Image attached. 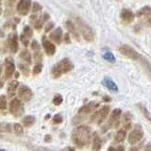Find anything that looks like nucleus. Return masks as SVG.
<instances>
[{"label":"nucleus","mask_w":151,"mask_h":151,"mask_svg":"<svg viewBox=\"0 0 151 151\" xmlns=\"http://www.w3.org/2000/svg\"><path fill=\"white\" fill-rule=\"evenodd\" d=\"M92 139V132L87 126H79L75 129L72 133V140L78 147L87 146Z\"/></svg>","instance_id":"obj_1"},{"label":"nucleus","mask_w":151,"mask_h":151,"mask_svg":"<svg viewBox=\"0 0 151 151\" xmlns=\"http://www.w3.org/2000/svg\"><path fill=\"white\" fill-rule=\"evenodd\" d=\"M73 68H74L73 63L68 59H63L52 67L51 75L54 78H58L63 74H66L70 72V71H72Z\"/></svg>","instance_id":"obj_2"},{"label":"nucleus","mask_w":151,"mask_h":151,"mask_svg":"<svg viewBox=\"0 0 151 151\" xmlns=\"http://www.w3.org/2000/svg\"><path fill=\"white\" fill-rule=\"evenodd\" d=\"M77 26L78 30L80 32V34L83 37V39L87 42L94 41V33L93 28L87 25L84 21H82L80 18H77Z\"/></svg>","instance_id":"obj_3"},{"label":"nucleus","mask_w":151,"mask_h":151,"mask_svg":"<svg viewBox=\"0 0 151 151\" xmlns=\"http://www.w3.org/2000/svg\"><path fill=\"white\" fill-rule=\"evenodd\" d=\"M109 113H110V106H103L100 110L93 112V114L91 117V122L94 124L100 125L106 120Z\"/></svg>","instance_id":"obj_4"},{"label":"nucleus","mask_w":151,"mask_h":151,"mask_svg":"<svg viewBox=\"0 0 151 151\" xmlns=\"http://www.w3.org/2000/svg\"><path fill=\"white\" fill-rule=\"evenodd\" d=\"M122 115V111L120 109H115L113 110L112 112L111 113V116H110V119L107 122V124L103 127V132H106L107 130H109L111 127H117L118 124H119V120H120V117Z\"/></svg>","instance_id":"obj_5"},{"label":"nucleus","mask_w":151,"mask_h":151,"mask_svg":"<svg viewBox=\"0 0 151 151\" xmlns=\"http://www.w3.org/2000/svg\"><path fill=\"white\" fill-rule=\"evenodd\" d=\"M144 137V132L142 129L141 126H135V127L130 131V133L129 135V143L130 145H136L143 139Z\"/></svg>","instance_id":"obj_6"},{"label":"nucleus","mask_w":151,"mask_h":151,"mask_svg":"<svg viewBox=\"0 0 151 151\" xmlns=\"http://www.w3.org/2000/svg\"><path fill=\"white\" fill-rule=\"evenodd\" d=\"M9 111L12 115L14 116H20L22 114V112L24 111V108H23V105H22V102L19 98H13L12 100L9 103Z\"/></svg>","instance_id":"obj_7"},{"label":"nucleus","mask_w":151,"mask_h":151,"mask_svg":"<svg viewBox=\"0 0 151 151\" xmlns=\"http://www.w3.org/2000/svg\"><path fill=\"white\" fill-rule=\"evenodd\" d=\"M119 52L122 55L127 57V58H129L130 60H138V58H139V54L137 53V51L132 48V47L127 45H121L119 47Z\"/></svg>","instance_id":"obj_8"},{"label":"nucleus","mask_w":151,"mask_h":151,"mask_svg":"<svg viewBox=\"0 0 151 151\" xmlns=\"http://www.w3.org/2000/svg\"><path fill=\"white\" fill-rule=\"evenodd\" d=\"M31 5L32 3L29 0H20L16 5V11L20 15L26 16L30 11Z\"/></svg>","instance_id":"obj_9"},{"label":"nucleus","mask_w":151,"mask_h":151,"mask_svg":"<svg viewBox=\"0 0 151 151\" xmlns=\"http://www.w3.org/2000/svg\"><path fill=\"white\" fill-rule=\"evenodd\" d=\"M14 73H15V64L13 59L8 57L5 59V76L7 78H11Z\"/></svg>","instance_id":"obj_10"},{"label":"nucleus","mask_w":151,"mask_h":151,"mask_svg":"<svg viewBox=\"0 0 151 151\" xmlns=\"http://www.w3.org/2000/svg\"><path fill=\"white\" fill-rule=\"evenodd\" d=\"M18 96L23 101H29L32 98V91L26 85H23L18 90Z\"/></svg>","instance_id":"obj_11"},{"label":"nucleus","mask_w":151,"mask_h":151,"mask_svg":"<svg viewBox=\"0 0 151 151\" xmlns=\"http://www.w3.org/2000/svg\"><path fill=\"white\" fill-rule=\"evenodd\" d=\"M42 46H44V49L45 51V53L48 56H52L55 54L56 52V45L52 42L50 40H48L45 36L42 37Z\"/></svg>","instance_id":"obj_12"},{"label":"nucleus","mask_w":151,"mask_h":151,"mask_svg":"<svg viewBox=\"0 0 151 151\" xmlns=\"http://www.w3.org/2000/svg\"><path fill=\"white\" fill-rule=\"evenodd\" d=\"M9 41V50H11L12 53H16L19 48V41H18V36L16 33H12V34L9 35L8 38Z\"/></svg>","instance_id":"obj_13"},{"label":"nucleus","mask_w":151,"mask_h":151,"mask_svg":"<svg viewBox=\"0 0 151 151\" xmlns=\"http://www.w3.org/2000/svg\"><path fill=\"white\" fill-rule=\"evenodd\" d=\"M98 106H99V104L97 102H90L80 108L78 111V113L79 114H82V115L89 114V113H92L93 111H94V110L97 109Z\"/></svg>","instance_id":"obj_14"},{"label":"nucleus","mask_w":151,"mask_h":151,"mask_svg":"<svg viewBox=\"0 0 151 151\" xmlns=\"http://www.w3.org/2000/svg\"><path fill=\"white\" fill-rule=\"evenodd\" d=\"M49 38L51 41H53L55 44L60 45L63 41V29L60 27H57L50 33Z\"/></svg>","instance_id":"obj_15"},{"label":"nucleus","mask_w":151,"mask_h":151,"mask_svg":"<svg viewBox=\"0 0 151 151\" xmlns=\"http://www.w3.org/2000/svg\"><path fill=\"white\" fill-rule=\"evenodd\" d=\"M121 19L125 23H132L135 19V14L130 9H123L121 12Z\"/></svg>","instance_id":"obj_16"},{"label":"nucleus","mask_w":151,"mask_h":151,"mask_svg":"<svg viewBox=\"0 0 151 151\" xmlns=\"http://www.w3.org/2000/svg\"><path fill=\"white\" fill-rule=\"evenodd\" d=\"M65 27H66V28H67V30H68V32L70 33V34L72 35L77 41H79V33H78V28L76 27V26L74 25V23L69 21V20L66 21L65 22Z\"/></svg>","instance_id":"obj_17"},{"label":"nucleus","mask_w":151,"mask_h":151,"mask_svg":"<svg viewBox=\"0 0 151 151\" xmlns=\"http://www.w3.org/2000/svg\"><path fill=\"white\" fill-rule=\"evenodd\" d=\"M102 84L105 86L108 90H110V91L111 92H118V86L116 85V83L113 81L112 79L111 78H105L103 79V81H102Z\"/></svg>","instance_id":"obj_18"},{"label":"nucleus","mask_w":151,"mask_h":151,"mask_svg":"<svg viewBox=\"0 0 151 151\" xmlns=\"http://www.w3.org/2000/svg\"><path fill=\"white\" fill-rule=\"evenodd\" d=\"M19 86V82L16 81V80H12V81H11L9 84H8V94L9 96H13L14 94H15V91L17 90Z\"/></svg>","instance_id":"obj_19"},{"label":"nucleus","mask_w":151,"mask_h":151,"mask_svg":"<svg viewBox=\"0 0 151 151\" xmlns=\"http://www.w3.org/2000/svg\"><path fill=\"white\" fill-rule=\"evenodd\" d=\"M30 20L32 21L33 25H34V27L38 30H40L42 25H44V20H42V18L39 17L38 15H32L30 17Z\"/></svg>","instance_id":"obj_20"},{"label":"nucleus","mask_w":151,"mask_h":151,"mask_svg":"<svg viewBox=\"0 0 151 151\" xmlns=\"http://www.w3.org/2000/svg\"><path fill=\"white\" fill-rule=\"evenodd\" d=\"M101 146H102V141H101V139L99 138L97 135H96V136L93 137V145H92L93 151H99V150L101 149Z\"/></svg>","instance_id":"obj_21"},{"label":"nucleus","mask_w":151,"mask_h":151,"mask_svg":"<svg viewBox=\"0 0 151 151\" xmlns=\"http://www.w3.org/2000/svg\"><path fill=\"white\" fill-rule=\"evenodd\" d=\"M19 57H20V58L24 61H26L27 64H31V63H32V60H31V54H30V52L28 51V50H27V49L23 50L20 53V55H19Z\"/></svg>","instance_id":"obj_22"},{"label":"nucleus","mask_w":151,"mask_h":151,"mask_svg":"<svg viewBox=\"0 0 151 151\" xmlns=\"http://www.w3.org/2000/svg\"><path fill=\"white\" fill-rule=\"evenodd\" d=\"M23 126L26 127H29L35 123V117L32 115H27L22 119Z\"/></svg>","instance_id":"obj_23"},{"label":"nucleus","mask_w":151,"mask_h":151,"mask_svg":"<svg viewBox=\"0 0 151 151\" xmlns=\"http://www.w3.org/2000/svg\"><path fill=\"white\" fill-rule=\"evenodd\" d=\"M126 136H127V131L125 129L118 130L116 135H115L114 142L117 144H120V143H122V142H124V140L126 139Z\"/></svg>","instance_id":"obj_24"},{"label":"nucleus","mask_w":151,"mask_h":151,"mask_svg":"<svg viewBox=\"0 0 151 151\" xmlns=\"http://www.w3.org/2000/svg\"><path fill=\"white\" fill-rule=\"evenodd\" d=\"M18 67H19V69H20V71H21L24 76H26V77H28V76H29L30 69L28 68V66L27 64L20 63H18Z\"/></svg>","instance_id":"obj_25"},{"label":"nucleus","mask_w":151,"mask_h":151,"mask_svg":"<svg viewBox=\"0 0 151 151\" xmlns=\"http://www.w3.org/2000/svg\"><path fill=\"white\" fill-rule=\"evenodd\" d=\"M103 59L109 61V63H114L115 61V57L113 56V54L111 53V51H106L103 53Z\"/></svg>","instance_id":"obj_26"},{"label":"nucleus","mask_w":151,"mask_h":151,"mask_svg":"<svg viewBox=\"0 0 151 151\" xmlns=\"http://www.w3.org/2000/svg\"><path fill=\"white\" fill-rule=\"evenodd\" d=\"M19 22H20V18L13 17L12 20H9V22H7V24L5 25V27H12V28H14V27L17 26V24Z\"/></svg>","instance_id":"obj_27"},{"label":"nucleus","mask_w":151,"mask_h":151,"mask_svg":"<svg viewBox=\"0 0 151 151\" xmlns=\"http://www.w3.org/2000/svg\"><path fill=\"white\" fill-rule=\"evenodd\" d=\"M22 34L25 36V37H27V39H30V38L33 36V30H32V28L29 26H26L25 27H24V30H23Z\"/></svg>","instance_id":"obj_28"},{"label":"nucleus","mask_w":151,"mask_h":151,"mask_svg":"<svg viewBox=\"0 0 151 151\" xmlns=\"http://www.w3.org/2000/svg\"><path fill=\"white\" fill-rule=\"evenodd\" d=\"M12 131V125L8 123L1 122L0 123V132H11Z\"/></svg>","instance_id":"obj_29"},{"label":"nucleus","mask_w":151,"mask_h":151,"mask_svg":"<svg viewBox=\"0 0 151 151\" xmlns=\"http://www.w3.org/2000/svg\"><path fill=\"white\" fill-rule=\"evenodd\" d=\"M138 14H140V15H146V16L150 17L149 19H151V8L150 7H144L138 12Z\"/></svg>","instance_id":"obj_30"},{"label":"nucleus","mask_w":151,"mask_h":151,"mask_svg":"<svg viewBox=\"0 0 151 151\" xmlns=\"http://www.w3.org/2000/svg\"><path fill=\"white\" fill-rule=\"evenodd\" d=\"M7 107H8L7 98L4 94H2V96H0V110H6Z\"/></svg>","instance_id":"obj_31"},{"label":"nucleus","mask_w":151,"mask_h":151,"mask_svg":"<svg viewBox=\"0 0 151 151\" xmlns=\"http://www.w3.org/2000/svg\"><path fill=\"white\" fill-rule=\"evenodd\" d=\"M139 108H140V110H141V111L143 112V114H144V116L147 119L148 121H150L151 122V114L148 112V111L146 110V108L145 107H144V106H142V105H139Z\"/></svg>","instance_id":"obj_32"},{"label":"nucleus","mask_w":151,"mask_h":151,"mask_svg":"<svg viewBox=\"0 0 151 151\" xmlns=\"http://www.w3.org/2000/svg\"><path fill=\"white\" fill-rule=\"evenodd\" d=\"M63 96H60V94H56V96H54V98H53V104L56 106L60 105V104L63 103Z\"/></svg>","instance_id":"obj_33"},{"label":"nucleus","mask_w":151,"mask_h":151,"mask_svg":"<svg viewBox=\"0 0 151 151\" xmlns=\"http://www.w3.org/2000/svg\"><path fill=\"white\" fill-rule=\"evenodd\" d=\"M13 130H14V132H15L16 134H22L24 132V129H23L22 125L18 124V123H16V124L13 125Z\"/></svg>","instance_id":"obj_34"},{"label":"nucleus","mask_w":151,"mask_h":151,"mask_svg":"<svg viewBox=\"0 0 151 151\" xmlns=\"http://www.w3.org/2000/svg\"><path fill=\"white\" fill-rule=\"evenodd\" d=\"M30 46H31L32 50H34L35 52H37V51H40L41 45H40V44H39V42H38L36 40H33V41L31 42Z\"/></svg>","instance_id":"obj_35"},{"label":"nucleus","mask_w":151,"mask_h":151,"mask_svg":"<svg viewBox=\"0 0 151 151\" xmlns=\"http://www.w3.org/2000/svg\"><path fill=\"white\" fill-rule=\"evenodd\" d=\"M33 59H34L35 61H37L38 63H41V60H42V53L41 51H37L34 53V55H33Z\"/></svg>","instance_id":"obj_36"},{"label":"nucleus","mask_w":151,"mask_h":151,"mask_svg":"<svg viewBox=\"0 0 151 151\" xmlns=\"http://www.w3.org/2000/svg\"><path fill=\"white\" fill-rule=\"evenodd\" d=\"M42 65L41 63H37L34 67H33V71H32L33 75H39L42 72Z\"/></svg>","instance_id":"obj_37"},{"label":"nucleus","mask_w":151,"mask_h":151,"mask_svg":"<svg viewBox=\"0 0 151 151\" xmlns=\"http://www.w3.org/2000/svg\"><path fill=\"white\" fill-rule=\"evenodd\" d=\"M42 5L39 4L38 2H34V3L32 4V12H40V11H42Z\"/></svg>","instance_id":"obj_38"},{"label":"nucleus","mask_w":151,"mask_h":151,"mask_svg":"<svg viewBox=\"0 0 151 151\" xmlns=\"http://www.w3.org/2000/svg\"><path fill=\"white\" fill-rule=\"evenodd\" d=\"M61 122H63V116H61L60 114H56L53 117V123H54V124H60Z\"/></svg>","instance_id":"obj_39"},{"label":"nucleus","mask_w":151,"mask_h":151,"mask_svg":"<svg viewBox=\"0 0 151 151\" xmlns=\"http://www.w3.org/2000/svg\"><path fill=\"white\" fill-rule=\"evenodd\" d=\"M20 40L25 46H27L28 45H29V39H27V38L25 37L23 34H21V36H20Z\"/></svg>","instance_id":"obj_40"},{"label":"nucleus","mask_w":151,"mask_h":151,"mask_svg":"<svg viewBox=\"0 0 151 151\" xmlns=\"http://www.w3.org/2000/svg\"><path fill=\"white\" fill-rule=\"evenodd\" d=\"M53 27H54V23L53 22H48L46 24V26H45V32H49L50 30L53 29Z\"/></svg>","instance_id":"obj_41"},{"label":"nucleus","mask_w":151,"mask_h":151,"mask_svg":"<svg viewBox=\"0 0 151 151\" xmlns=\"http://www.w3.org/2000/svg\"><path fill=\"white\" fill-rule=\"evenodd\" d=\"M64 41H65L66 44H70V42H71V41H70V38H69V34H68V33H66V34L64 35Z\"/></svg>","instance_id":"obj_42"},{"label":"nucleus","mask_w":151,"mask_h":151,"mask_svg":"<svg viewBox=\"0 0 151 151\" xmlns=\"http://www.w3.org/2000/svg\"><path fill=\"white\" fill-rule=\"evenodd\" d=\"M49 18H50L49 14L48 13H45L44 14V17H42V20H44V22H46L47 20H49Z\"/></svg>","instance_id":"obj_43"},{"label":"nucleus","mask_w":151,"mask_h":151,"mask_svg":"<svg viewBox=\"0 0 151 151\" xmlns=\"http://www.w3.org/2000/svg\"><path fill=\"white\" fill-rule=\"evenodd\" d=\"M45 142H50V141H51V137H50V135H46V136L45 137Z\"/></svg>","instance_id":"obj_44"},{"label":"nucleus","mask_w":151,"mask_h":151,"mask_svg":"<svg viewBox=\"0 0 151 151\" xmlns=\"http://www.w3.org/2000/svg\"><path fill=\"white\" fill-rule=\"evenodd\" d=\"M145 151H151V145H146Z\"/></svg>","instance_id":"obj_45"},{"label":"nucleus","mask_w":151,"mask_h":151,"mask_svg":"<svg viewBox=\"0 0 151 151\" xmlns=\"http://www.w3.org/2000/svg\"><path fill=\"white\" fill-rule=\"evenodd\" d=\"M104 100H105V101H111V98L109 96H104Z\"/></svg>","instance_id":"obj_46"},{"label":"nucleus","mask_w":151,"mask_h":151,"mask_svg":"<svg viewBox=\"0 0 151 151\" xmlns=\"http://www.w3.org/2000/svg\"><path fill=\"white\" fill-rule=\"evenodd\" d=\"M117 150H119V151H124V146H119V147L117 148Z\"/></svg>","instance_id":"obj_47"},{"label":"nucleus","mask_w":151,"mask_h":151,"mask_svg":"<svg viewBox=\"0 0 151 151\" xmlns=\"http://www.w3.org/2000/svg\"><path fill=\"white\" fill-rule=\"evenodd\" d=\"M1 13H2V2L0 1V15H1Z\"/></svg>","instance_id":"obj_48"},{"label":"nucleus","mask_w":151,"mask_h":151,"mask_svg":"<svg viewBox=\"0 0 151 151\" xmlns=\"http://www.w3.org/2000/svg\"><path fill=\"white\" fill-rule=\"evenodd\" d=\"M14 77H15L16 78H19V72H17V71H16L15 74H14Z\"/></svg>","instance_id":"obj_49"},{"label":"nucleus","mask_w":151,"mask_h":151,"mask_svg":"<svg viewBox=\"0 0 151 151\" xmlns=\"http://www.w3.org/2000/svg\"><path fill=\"white\" fill-rule=\"evenodd\" d=\"M147 25L149 27H151V19H148V21H147Z\"/></svg>","instance_id":"obj_50"},{"label":"nucleus","mask_w":151,"mask_h":151,"mask_svg":"<svg viewBox=\"0 0 151 151\" xmlns=\"http://www.w3.org/2000/svg\"><path fill=\"white\" fill-rule=\"evenodd\" d=\"M2 87H3V81L0 79V88H2Z\"/></svg>","instance_id":"obj_51"},{"label":"nucleus","mask_w":151,"mask_h":151,"mask_svg":"<svg viewBox=\"0 0 151 151\" xmlns=\"http://www.w3.org/2000/svg\"><path fill=\"white\" fill-rule=\"evenodd\" d=\"M2 73V66H1V63H0V75Z\"/></svg>","instance_id":"obj_52"}]
</instances>
